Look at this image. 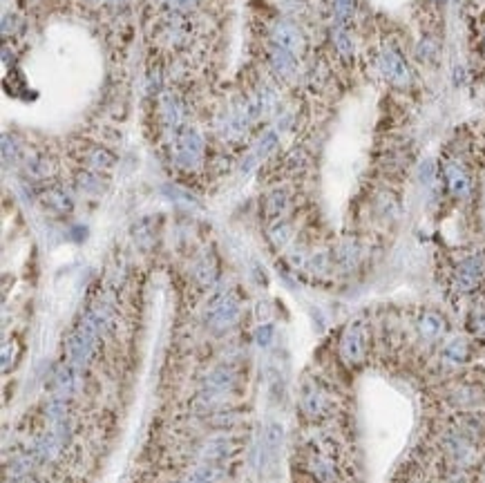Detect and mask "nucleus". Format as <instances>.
Returning a JSON list of instances; mask_svg holds the SVG:
<instances>
[{"label":"nucleus","instance_id":"1","mask_svg":"<svg viewBox=\"0 0 485 483\" xmlns=\"http://www.w3.org/2000/svg\"><path fill=\"white\" fill-rule=\"evenodd\" d=\"M364 352H367V342L360 327H351L342 342V356L347 358V362H362Z\"/></svg>","mask_w":485,"mask_h":483}]
</instances>
